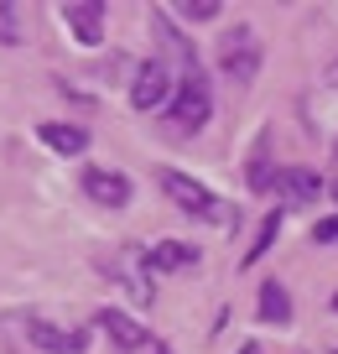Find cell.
Wrapping results in <instances>:
<instances>
[{
  "label": "cell",
  "mask_w": 338,
  "mask_h": 354,
  "mask_svg": "<svg viewBox=\"0 0 338 354\" xmlns=\"http://www.w3.org/2000/svg\"><path fill=\"white\" fill-rule=\"evenodd\" d=\"M208 115H214V88H208L203 68L177 73V94H172V104H167L172 131H177V136H198V131L208 125Z\"/></svg>",
  "instance_id": "1"
},
{
  "label": "cell",
  "mask_w": 338,
  "mask_h": 354,
  "mask_svg": "<svg viewBox=\"0 0 338 354\" xmlns=\"http://www.w3.org/2000/svg\"><path fill=\"white\" fill-rule=\"evenodd\" d=\"M218 73L229 84H250L261 73V37L250 26H234V32L218 37Z\"/></svg>",
  "instance_id": "2"
},
{
  "label": "cell",
  "mask_w": 338,
  "mask_h": 354,
  "mask_svg": "<svg viewBox=\"0 0 338 354\" xmlns=\"http://www.w3.org/2000/svg\"><path fill=\"white\" fill-rule=\"evenodd\" d=\"M172 94H177V73L162 63V57H146V63L135 68V78H131V104L141 115H151V110H167Z\"/></svg>",
  "instance_id": "3"
},
{
  "label": "cell",
  "mask_w": 338,
  "mask_h": 354,
  "mask_svg": "<svg viewBox=\"0 0 338 354\" xmlns=\"http://www.w3.org/2000/svg\"><path fill=\"white\" fill-rule=\"evenodd\" d=\"M162 193L177 203L182 214H193V219H208V224H224L229 214L218 209V198L203 188V183H193L187 172H162Z\"/></svg>",
  "instance_id": "4"
},
{
  "label": "cell",
  "mask_w": 338,
  "mask_h": 354,
  "mask_svg": "<svg viewBox=\"0 0 338 354\" xmlns=\"http://www.w3.org/2000/svg\"><path fill=\"white\" fill-rule=\"evenodd\" d=\"M84 193L94 203H104V209H125L131 203V177L115 172V167H84Z\"/></svg>",
  "instance_id": "5"
},
{
  "label": "cell",
  "mask_w": 338,
  "mask_h": 354,
  "mask_svg": "<svg viewBox=\"0 0 338 354\" xmlns=\"http://www.w3.org/2000/svg\"><path fill=\"white\" fill-rule=\"evenodd\" d=\"M26 339H32L37 349H47V354H84L88 349V333L84 328H57V323H47V318L26 323Z\"/></svg>",
  "instance_id": "6"
},
{
  "label": "cell",
  "mask_w": 338,
  "mask_h": 354,
  "mask_svg": "<svg viewBox=\"0 0 338 354\" xmlns=\"http://www.w3.org/2000/svg\"><path fill=\"white\" fill-rule=\"evenodd\" d=\"M94 328H104L115 349H146V344H151V328H141V323H135L131 313H120V308H99Z\"/></svg>",
  "instance_id": "7"
},
{
  "label": "cell",
  "mask_w": 338,
  "mask_h": 354,
  "mask_svg": "<svg viewBox=\"0 0 338 354\" xmlns=\"http://www.w3.org/2000/svg\"><path fill=\"white\" fill-rule=\"evenodd\" d=\"M57 16H63V26H68L84 47H99V42H104V6H99V0H73V6H63Z\"/></svg>",
  "instance_id": "8"
},
{
  "label": "cell",
  "mask_w": 338,
  "mask_h": 354,
  "mask_svg": "<svg viewBox=\"0 0 338 354\" xmlns=\"http://www.w3.org/2000/svg\"><path fill=\"white\" fill-rule=\"evenodd\" d=\"M271 193L286 203H317V193H323V177L312 172V167H281V172L271 177Z\"/></svg>",
  "instance_id": "9"
},
{
  "label": "cell",
  "mask_w": 338,
  "mask_h": 354,
  "mask_svg": "<svg viewBox=\"0 0 338 354\" xmlns=\"http://www.w3.org/2000/svg\"><path fill=\"white\" fill-rule=\"evenodd\" d=\"M187 266H198V245L187 240H162L146 250V271H187Z\"/></svg>",
  "instance_id": "10"
},
{
  "label": "cell",
  "mask_w": 338,
  "mask_h": 354,
  "mask_svg": "<svg viewBox=\"0 0 338 354\" xmlns=\"http://www.w3.org/2000/svg\"><path fill=\"white\" fill-rule=\"evenodd\" d=\"M37 136H42L57 156H78V151L88 146V131H84V125H57V120H47V125H37Z\"/></svg>",
  "instance_id": "11"
},
{
  "label": "cell",
  "mask_w": 338,
  "mask_h": 354,
  "mask_svg": "<svg viewBox=\"0 0 338 354\" xmlns=\"http://www.w3.org/2000/svg\"><path fill=\"white\" fill-rule=\"evenodd\" d=\"M261 323H292V292L281 287V281H265L261 287Z\"/></svg>",
  "instance_id": "12"
},
{
  "label": "cell",
  "mask_w": 338,
  "mask_h": 354,
  "mask_svg": "<svg viewBox=\"0 0 338 354\" xmlns=\"http://www.w3.org/2000/svg\"><path fill=\"white\" fill-rule=\"evenodd\" d=\"M271 131L255 136V151H250V172H245V183H250L255 193H271Z\"/></svg>",
  "instance_id": "13"
},
{
  "label": "cell",
  "mask_w": 338,
  "mask_h": 354,
  "mask_svg": "<svg viewBox=\"0 0 338 354\" xmlns=\"http://www.w3.org/2000/svg\"><path fill=\"white\" fill-rule=\"evenodd\" d=\"M276 234H281V214H265L261 219V230H255V240H250V250H245V266H255L265 250L276 245Z\"/></svg>",
  "instance_id": "14"
},
{
  "label": "cell",
  "mask_w": 338,
  "mask_h": 354,
  "mask_svg": "<svg viewBox=\"0 0 338 354\" xmlns=\"http://www.w3.org/2000/svg\"><path fill=\"white\" fill-rule=\"evenodd\" d=\"M0 42H6V47L21 42V21H16V6H11V0H0Z\"/></svg>",
  "instance_id": "15"
},
{
  "label": "cell",
  "mask_w": 338,
  "mask_h": 354,
  "mask_svg": "<svg viewBox=\"0 0 338 354\" xmlns=\"http://www.w3.org/2000/svg\"><path fill=\"white\" fill-rule=\"evenodd\" d=\"M177 16H182V21H218V16H224V6L198 0V6H177Z\"/></svg>",
  "instance_id": "16"
},
{
  "label": "cell",
  "mask_w": 338,
  "mask_h": 354,
  "mask_svg": "<svg viewBox=\"0 0 338 354\" xmlns=\"http://www.w3.org/2000/svg\"><path fill=\"white\" fill-rule=\"evenodd\" d=\"M312 245H338V214H328V219L312 224Z\"/></svg>",
  "instance_id": "17"
},
{
  "label": "cell",
  "mask_w": 338,
  "mask_h": 354,
  "mask_svg": "<svg viewBox=\"0 0 338 354\" xmlns=\"http://www.w3.org/2000/svg\"><path fill=\"white\" fill-rule=\"evenodd\" d=\"M151 354H172V349H167V344H151Z\"/></svg>",
  "instance_id": "18"
},
{
  "label": "cell",
  "mask_w": 338,
  "mask_h": 354,
  "mask_svg": "<svg viewBox=\"0 0 338 354\" xmlns=\"http://www.w3.org/2000/svg\"><path fill=\"white\" fill-rule=\"evenodd\" d=\"M240 354H261V349H255V344H240Z\"/></svg>",
  "instance_id": "19"
},
{
  "label": "cell",
  "mask_w": 338,
  "mask_h": 354,
  "mask_svg": "<svg viewBox=\"0 0 338 354\" xmlns=\"http://www.w3.org/2000/svg\"><path fill=\"white\" fill-rule=\"evenodd\" d=\"M328 78H333V84H338V63H333V68H328Z\"/></svg>",
  "instance_id": "20"
},
{
  "label": "cell",
  "mask_w": 338,
  "mask_h": 354,
  "mask_svg": "<svg viewBox=\"0 0 338 354\" xmlns=\"http://www.w3.org/2000/svg\"><path fill=\"white\" fill-rule=\"evenodd\" d=\"M328 193H333V198H338V177H333V188H328Z\"/></svg>",
  "instance_id": "21"
},
{
  "label": "cell",
  "mask_w": 338,
  "mask_h": 354,
  "mask_svg": "<svg viewBox=\"0 0 338 354\" xmlns=\"http://www.w3.org/2000/svg\"><path fill=\"white\" fill-rule=\"evenodd\" d=\"M333 313H338V292H333Z\"/></svg>",
  "instance_id": "22"
},
{
  "label": "cell",
  "mask_w": 338,
  "mask_h": 354,
  "mask_svg": "<svg viewBox=\"0 0 338 354\" xmlns=\"http://www.w3.org/2000/svg\"><path fill=\"white\" fill-rule=\"evenodd\" d=\"M333 354H338V349H333Z\"/></svg>",
  "instance_id": "23"
}]
</instances>
